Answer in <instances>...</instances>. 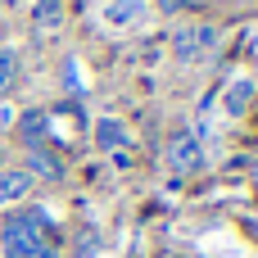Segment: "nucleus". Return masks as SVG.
Listing matches in <instances>:
<instances>
[{
    "label": "nucleus",
    "instance_id": "nucleus-1",
    "mask_svg": "<svg viewBox=\"0 0 258 258\" xmlns=\"http://www.w3.org/2000/svg\"><path fill=\"white\" fill-rule=\"evenodd\" d=\"M0 254L5 258H54V227L41 209H23L5 218L0 227Z\"/></svg>",
    "mask_w": 258,
    "mask_h": 258
},
{
    "label": "nucleus",
    "instance_id": "nucleus-2",
    "mask_svg": "<svg viewBox=\"0 0 258 258\" xmlns=\"http://www.w3.org/2000/svg\"><path fill=\"white\" fill-rule=\"evenodd\" d=\"M213 45H218V27H213V23H190V27H181V32L172 36V54H177L181 63L204 59Z\"/></svg>",
    "mask_w": 258,
    "mask_h": 258
},
{
    "label": "nucleus",
    "instance_id": "nucleus-3",
    "mask_svg": "<svg viewBox=\"0 0 258 258\" xmlns=\"http://www.w3.org/2000/svg\"><path fill=\"white\" fill-rule=\"evenodd\" d=\"M168 163H172L177 172H200V168H204V145H200V136H195L190 127H181V132L168 141Z\"/></svg>",
    "mask_w": 258,
    "mask_h": 258
},
{
    "label": "nucleus",
    "instance_id": "nucleus-4",
    "mask_svg": "<svg viewBox=\"0 0 258 258\" xmlns=\"http://www.w3.org/2000/svg\"><path fill=\"white\" fill-rule=\"evenodd\" d=\"M63 172H68V168H63L59 154H50L45 145L32 150V159H27V177H32V181H36V177H41V181H63Z\"/></svg>",
    "mask_w": 258,
    "mask_h": 258
},
{
    "label": "nucleus",
    "instance_id": "nucleus-5",
    "mask_svg": "<svg viewBox=\"0 0 258 258\" xmlns=\"http://www.w3.org/2000/svg\"><path fill=\"white\" fill-rule=\"evenodd\" d=\"M100 18H104L109 27H132V23L145 18V0H109V5L100 9Z\"/></svg>",
    "mask_w": 258,
    "mask_h": 258
},
{
    "label": "nucleus",
    "instance_id": "nucleus-6",
    "mask_svg": "<svg viewBox=\"0 0 258 258\" xmlns=\"http://www.w3.org/2000/svg\"><path fill=\"white\" fill-rule=\"evenodd\" d=\"M36 181L27 177V168H0V209L5 204H18Z\"/></svg>",
    "mask_w": 258,
    "mask_h": 258
},
{
    "label": "nucleus",
    "instance_id": "nucleus-7",
    "mask_svg": "<svg viewBox=\"0 0 258 258\" xmlns=\"http://www.w3.org/2000/svg\"><path fill=\"white\" fill-rule=\"evenodd\" d=\"M18 136H23V145H27V150H36V145H45V136H50V118H45L41 109H32V113H23V122H18Z\"/></svg>",
    "mask_w": 258,
    "mask_h": 258
},
{
    "label": "nucleus",
    "instance_id": "nucleus-8",
    "mask_svg": "<svg viewBox=\"0 0 258 258\" xmlns=\"http://www.w3.org/2000/svg\"><path fill=\"white\" fill-rule=\"evenodd\" d=\"M95 141H100L104 150H118V145H127V132H122L113 118H100V127H95Z\"/></svg>",
    "mask_w": 258,
    "mask_h": 258
},
{
    "label": "nucleus",
    "instance_id": "nucleus-9",
    "mask_svg": "<svg viewBox=\"0 0 258 258\" xmlns=\"http://www.w3.org/2000/svg\"><path fill=\"white\" fill-rule=\"evenodd\" d=\"M63 23V5L59 0H41L36 5V32H50V27H59Z\"/></svg>",
    "mask_w": 258,
    "mask_h": 258
},
{
    "label": "nucleus",
    "instance_id": "nucleus-10",
    "mask_svg": "<svg viewBox=\"0 0 258 258\" xmlns=\"http://www.w3.org/2000/svg\"><path fill=\"white\" fill-rule=\"evenodd\" d=\"M249 95H254V91H249V82H236V91H227V109H231V113H240V109L249 104Z\"/></svg>",
    "mask_w": 258,
    "mask_h": 258
},
{
    "label": "nucleus",
    "instance_id": "nucleus-11",
    "mask_svg": "<svg viewBox=\"0 0 258 258\" xmlns=\"http://www.w3.org/2000/svg\"><path fill=\"white\" fill-rule=\"evenodd\" d=\"M159 5H163L168 14H172V9H186V0H159Z\"/></svg>",
    "mask_w": 258,
    "mask_h": 258
},
{
    "label": "nucleus",
    "instance_id": "nucleus-12",
    "mask_svg": "<svg viewBox=\"0 0 258 258\" xmlns=\"http://www.w3.org/2000/svg\"><path fill=\"white\" fill-rule=\"evenodd\" d=\"M0 168H5V145H0Z\"/></svg>",
    "mask_w": 258,
    "mask_h": 258
}]
</instances>
